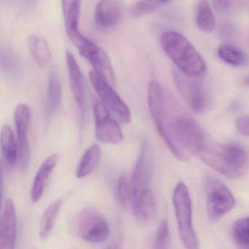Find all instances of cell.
<instances>
[{
    "label": "cell",
    "mask_w": 249,
    "mask_h": 249,
    "mask_svg": "<svg viewBox=\"0 0 249 249\" xmlns=\"http://www.w3.org/2000/svg\"><path fill=\"white\" fill-rule=\"evenodd\" d=\"M200 160L218 173L230 178L243 177L249 168L246 149L238 143L220 144L213 141Z\"/></svg>",
    "instance_id": "6da1fadb"
},
{
    "label": "cell",
    "mask_w": 249,
    "mask_h": 249,
    "mask_svg": "<svg viewBox=\"0 0 249 249\" xmlns=\"http://www.w3.org/2000/svg\"><path fill=\"white\" fill-rule=\"evenodd\" d=\"M163 50L182 72L201 77L206 72V64L192 43L180 33L168 31L161 36Z\"/></svg>",
    "instance_id": "7a4b0ae2"
},
{
    "label": "cell",
    "mask_w": 249,
    "mask_h": 249,
    "mask_svg": "<svg viewBox=\"0 0 249 249\" xmlns=\"http://www.w3.org/2000/svg\"><path fill=\"white\" fill-rule=\"evenodd\" d=\"M173 201L179 235L183 246L189 249H199V241L192 223V200L189 189L183 182L176 185Z\"/></svg>",
    "instance_id": "3957f363"
},
{
    "label": "cell",
    "mask_w": 249,
    "mask_h": 249,
    "mask_svg": "<svg viewBox=\"0 0 249 249\" xmlns=\"http://www.w3.org/2000/svg\"><path fill=\"white\" fill-rule=\"evenodd\" d=\"M206 210L208 218L216 222L230 213L235 205L231 191L221 180L210 177L205 183Z\"/></svg>",
    "instance_id": "277c9868"
},
{
    "label": "cell",
    "mask_w": 249,
    "mask_h": 249,
    "mask_svg": "<svg viewBox=\"0 0 249 249\" xmlns=\"http://www.w3.org/2000/svg\"><path fill=\"white\" fill-rule=\"evenodd\" d=\"M172 74L176 88L188 106L195 113H204L208 100L199 77L188 75L177 68H173Z\"/></svg>",
    "instance_id": "5b68a950"
},
{
    "label": "cell",
    "mask_w": 249,
    "mask_h": 249,
    "mask_svg": "<svg viewBox=\"0 0 249 249\" xmlns=\"http://www.w3.org/2000/svg\"><path fill=\"white\" fill-rule=\"evenodd\" d=\"M71 40L74 46L78 48L80 53L91 64L94 71L104 78L109 84L115 87L116 78L107 53L81 33L71 37Z\"/></svg>",
    "instance_id": "8992f818"
},
{
    "label": "cell",
    "mask_w": 249,
    "mask_h": 249,
    "mask_svg": "<svg viewBox=\"0 0 249 249\" xmlns=\"http://www.w3.org/2000/svg\"><path fill=\"white\" fill-rule=\"evenodd\" d=\"M73 231L86 241L99 243L106 241L110 234L107 221L94 210L81 211L74 221Z\"/></svg>",
    "instance_id": "52a82bcc"
},
{
    "label": "cell",
    "mask_w": 249,
    "mask_h": 249,
    "mask_svg": "<svg viewBox=\"0 0 249 249\" xmlns=\"http://www.w3.org/2000/svg\"><path fill=\"white\" fill-rule=\"evenodd\" d=\"M90 81L100 100L124 123L131 121V112L113 86L94 71L89 73Z\"/></svg>",
    "instance_id": "ba28073f"
},
{
    "label": "cell",
    "mask_w": 249,
    "mask_h": 249,
    "mask_svg": "<svg viewBox=\"0 0 249 249\" xmlns=\"http://www.w3.org/2000/svg\"><path fill=\"white\" fill-rule=\"evenodd\" d=\"M152 173V155L148 143L143 142L141 145V152L134 168L131 182L133 193L132 202L141 195V192L149 188Z\"/></svg>",
    "instance_id": "9c48e42d"
},
{
    "label": "cell",
    "mask_w": 249,
    "mask_h": 249,
    "mask_svg": "<svg viewBox=\"0 0 249 249\" xmlns=\"http://www.w3.org/2000/svg\"><path fill=\"white\" fill-rule=\"evenodd\" d=\"M32 113L26 104H19L14 112V122L17 129L18 144V161L23 169L28 166L30 159V145L27 135L31 122Z\"/></svg>",
    "instance_id": "30bf717a"
},
{
    "label": "cell",
    "mask_w": 249,
    "mask_h": 249,
    "mask_svg": "<svg viewBox=\"0 0 249 249\" xmlns=\"http://www.w3.org/2000/svg\"><path fill=\"white\" fill-rule=\"evenodd\" d=\"M70 85L75 103L79 108L81 119H84L86 112V84L82 71L75 56L69 51L66 52Z\"/></svg>",
    "instance_id": "8fae6325"
},
{
    "label": "cell",
    "mask_w": 249,
    "mask_h": 249,
    "mask_svg": "<svg viewBox=\"0 0 249 249\" xmlns=\"http://www.w3.org/2000/svg\"><path fill=\"white\" fill-rule=\"evenodd\" d=\"M17 231L15 205L12 199H8L5 201L0 220V249H15Z\"/></svg>",
    "instance_id": "7c38bea8"
},
{
    "label": "cell",
    "mask_w": 249,
    "mask_h": 249,
    "mask_svg": "<svg viewBox=\"0 0 249 249\" xmlns=\"http://www.w3.org/2000/svg\"><path fill=\"white\" fill-rule=\"evenodd\" d=\"M122 14L119 0H100L96 6L94 19L100 28L110 29L119 22Z\"/></svg>",
    "instance_id": "4fadbf2b"
},
{
    "label": "cell",
    "mask_w": 249,
    "mask_h": 249,
    "mask_svg": "<svg viewBox=\"0 0 249 249\" xmlns=\"http://www.w3.org/2000/svg\"><path fill=\"white\" fill-rule=\"evenodd\" d=\"M133 213L137 221L141 224H148L155 218L157 211V202L150 188L145 189L132 202Z\"/></svg>",
    "instance_id": "5bb4252c"
},
{
    "label": "cell",
    "mask_w": 249,
    "mask_h": 249,
    "mask_svg": "<svg viewBox=\"0 0 249 249\" xmlns=\"http://www.w3.org/2000/svg\"><path fill=\"white\" fill-rule=\"evenodd\" d=\"M59 161V154H52L46 159L39 168L35 178L31 190V199L34 203L38 202L43 196L49 177L57 165Z\"/></svg>",
    "instance_id": "9a60e30c"
},
{
    "label": "cell",
    "mask_w": 249,
    "mask_h": 249,
    "mask_svg": "<svg viewBox=\"0 0 249 249\" xmlns=\"http://www.w3.org/2000/svg\"><path fill=\"white\" fill-rule=\"evenodd\" d=\"M95 136L103 143L118 144L124 140L123 132L119 124L110 116L95 121Z\"/></svg>",
    "instance_id": "2e32d148"
},
{
    "label": "cell",
    "mask_w": 249,
    "mask_h": 249,
    "mask_svg": "<svg viewBox=\"0 0 249 249\" xmlns=\"http://www.w3.org/2000/svg\"><path fill=\"white\" fill-rule=\"evenodd\" d=\"M1 149L4 160L8 166L15 165L18 160V140L9 125L2 126L1 132Z\"/></svg>",
    "instance_id": "e0dca14e"
},
{
    "label": "cell",
    "mask_w": 249,
    "mask_h": 249,
    "mask_svg": "<svg viewBox=\"0 0 249 249\" xmlns=\"http://www.w3.org/2000/svg\"><path fill=\"white\" fill-rule=\"evenodd\" d=\"M62 97V84L59 75L56 72H52L49 76L46 99V114L48 119L52 118L57 111Z\"/></svg>",
    "instance_id": "ac0fdd59"
},
{
    "label": "cell",
    "mask_w": 249,
    "mask_h": 249,
    "mask_svg": "<svg viewBox=\"0 0 249 249\" xmlns=\"http://www.w3.org/2000/svg\"><path fill=\"white\" fill-rule=\"evenodd\" d=\"M30 53L39 66L46 68L52 60V52L47 41L39 36H31L28 39Z\"/></svg>",
    "instance_id": "d6986e66"
},
{
    "label": "cell",
    "mask_w": 249,
    "mask_h": 249,
    "mask_svg": "<svg viewBox=\"0 0 249 249\" xmlns=\"http://www.w3.org/2000/svg\"><path fill=\"white\" fill-rule=\"evenodd\" d=\"M101 148L97 144L91 145L80 160L76 170V176L79 178L91 174L98 165L101 158Z\"/></svg>",
    "instance_id": "ffe728a7"
},
{
    "label": "cell",
    "mask_w": 249,
    "mask_h": 249,
    "mask_svg": "<svg viewBox=\"0 0 249 249\" xmlns=\"http://www.w3.org/2000/svg\"><path fill=\"white\" fill-rule=\"evenodd\" d=\"M81 0H62L67 35L79 30Z\"/></svg>",
    "instance_id": "44dd1931"
},
{
    "label": "cell",
    "mask_w": 249,
    "mask_h": 249,
    "mask_svg": "<svg viewBox=\"0 0 249 249\" xmlns=\"http://www.w3.org/2000/svg\"><path fill=\"white\" fill-rule=\"evenodd\" d=\"M62 205V201L57 199L52 202L43 213L39 228V235L43 240L47 239L52 232Z\"/></svg>",
    "instance_id": "7402d4cb"
},
{
    "label": "cell",
    "mask_w": 249,
    "mask_h": 249,
    "mask_svg": "<svg viewBox=\"0 0 249 249\" xmlns=\"http://www.w3.org/2000/svg\"><path fill=\"white\" fill-rule=\"evenodd\" d=\"M220 59L231 66L240 67L246 65L248 56L241 49L231 44H223L218 48Z\"/></svg>",
    "instance_id": "603a6c76"
},
{
    "label": "cell",
    "mask_w": 249,
    "mask_h": 249,
    "mask_svg": "<svg viewBox=\"0 0 249 249\" xmlns=\"http://www.w3.org/2000/svg\"><path fill=\"white\" fill-rule=\"evenodd\" d=\"M196 23L198 28L205 33H210L215 27V18L212 8L207 0H201L196 11Z\"/></svg>",
    "instance_id": "cb8c5ba5"
},
{
    "label": "cell",
    "mask_w": 249,
    "mask_h": 249,
    "mask_svg": "<svg viewBox=\"0 0 249 249\" xmlns=\"http://www.w3.org/2000/svg\"><path fill=\"white\" fill-rule=\"evenodd\" d=\"M232 237L239 247L249 249V216L240 218L234 223Z\"/></svg>",
    "instance_id": "d4e9b609"
},
{
    "label": "cell",
    "mask_w": 249,
    "mask_h": 249,
    "mask_svg": "<svg viewBox=\"0 0 249 249\" xmlns=\"http://www.w3.org/2000/svg\"><path fill=\"white\" fill-rule=\"evenodd\" d=\"M116 198L118 202L124 208H127L132 204L133 199L132 185L128 181L127 177L122 175L116 185Z\"/></svg>",
    "instance_id": "484cf974"
},
{
    "label": "cell",
    "mask_w": 249,
    "mask_h": 249,
    "mask_svg": "<svg viewBox=\"0 0 249 249\" xmlns=\"http://www.w3.org/2000/svg\"><path fill=\"white\" fill-rule=\"evenodd\" d=\"M170 230L167 220H162L159 226L154 240V249H165L170 247Z\"/></svg>",
    "instance_id": "4316f807"
},
{
    "label": "cell",
    "mask_w": 249,
    "mask_h": 249,
    "mask_svg": "<svg viewBox=\"0 0 249 249\" xmlns=\"http://www.w3.org/2000/svg\"><path fill=\"white\" fill-rule=\"evenodd\" d=\"M157 7L145 0H140L131 8V13L135 17H141L153 12Z\"/></svg>",
    "instance_id": "83f0119b"
},
{
    "label": "cell",
    "mask_w": 249,
    "mask_h": 249,
    "mask_svg": "<svg viewBox=\"0 0 249 249\" xmlns=\"http://www.w3.org/2000/svg\"><path fill=\"white\" fill-rule=\"evenodd\" d=\"M235 126L241 135L249 137V116H240L236 119Z\"/></svg>",
    "instance_id": "f1b7e54d"
},
{
    "label": "cell",
    "mask_w": 249,
    "mask_h": 249,
    "mask_svg": "<svg viewBox=\"0 0 249 249\" xmlns=\"http://www.w3.org/2000/svg\"><path fill=\"white\" fill-rule=\"evenodd\" d=\"M234 0H213V6L215 12L224 14L231 8Z\"/></svg>",
    "instance_id": "f546056e"
},
{
    "label": "cell",
    "mask_w": 249,
    "mask_h": 249,
    "mask_svg": "<svg viewBox=\"0 0 249 249\" xmlns=\"http://www.w3.org/2000/svg\"><path fill=\"white\" fill-rule=\"evenodd\" d=\"M147 2H151V3L154 4L156 6L158 7L159 5H162V4L167 3L170 0H145Z\"/></svg>",
    "instance_id": "4dcf8cb0"
},
{
    "label": "cell",
    "mask_w": 249,
    "mask_h": 249,
    "mask_svg": "<svg viewBox=\"0 0 249 249\" xmlns=\"http://www.w3.org/2000/svg\"><path fill=\"white\" fill-rule=\"evenodd\" d=\"M243 84H244L245 85L249 87V76H248L247 78H245L244 81H243Z\"/></svg>",
    "instance_id": "1f68e13d"
}]
</instances>
